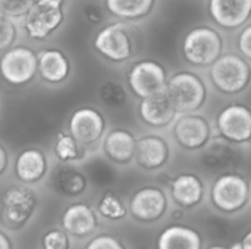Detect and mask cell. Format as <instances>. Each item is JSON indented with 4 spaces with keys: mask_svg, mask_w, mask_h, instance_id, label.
Segmentation results:
<instances>
[{
    "mask_svg": "<svg viewBox=\"0 0 251 249\" xmlns=\"http://www.w3.org/2000/svg\"><path fill=\"white\" fill-rule=\"evenodd\" d=\"M209 201L218 213L237 216L251 204L250 181L241 173H221L210 185Z\"/></svg>",
    "mask_w": 251,
    "mask_h": 249,
    "instance_id": "cell-1",
    "label": "cell"
},
{
    "mask_svg": "<svg viewBox=\"0 0 251 249\" xmlns=\"http://www.w3.org/2000/svg\"><path fill=\"white\" fill-rule=\"evenodd\" d=\"M141 35L135 26L125 22H113L103 26L94 37L96 51L106 60L124 63L131 60L140 50Z\"/></svg>",
    "mask_w": 251,
    "mask_h": 249,
    "instance_id": "cell-2",
    "label": "cell"
},
{
    "mask_svg": "<svg viewBox=\"0 0 251 249\" xmlns=\"http://www.w3.org/2000/svg\"><path fill=\"white\" fill-rule=\"evenodd\" d=\"M166 95L178 114L196 113L207 101V85L193 70H178L166 82Z\"/></svg>",
    "mask_w": 251,
    "mask_h": 249,
    "instance_id": "cell-3",
    "label": "cell"
},
{
    "mask_svg": "<svg viewBox=\"0 0 251 249\" xmlns=\"http://www.w3.org/2000/svg\"><path fill=\"white\" fill-rule=\"evenodd\" d=\"M213 87L224 95L244 92L251 84L250 62L237 53H222L210 66L209 72Z\"/></svg>",
    "mask_w": 251,
    "mask_h": 249,
    "instance_id": "cell-4",
    "label": "cell"
},
{
    "mask_svg": "<svg viewBox=\"0 0 251 249\" xmlns=\"http://www.w3.org/2000/svg\"><path fill=\"white\" fill-rule=\"evenodd\" d=\"M181 50L190 65L210 68L224 53V38L216 28L199 25L185 34Z\"/></svg>",
    "mask_w": 251,
    "mask_h": 249,
    "instance_id": "cell-5",
    "label": "cell"
},
{
    "mask_svg": "<svg viewBox=\"0 0 251 249\" xmlns=\"http://www.w3.org/2000/svg\"><path fill=\"white\" fill-rule=\"evenodd\" d=\"M38 198L29 185H10L0 198V219L6 229L21 230L34 217Z\"/></svg>",
    "mask_w": 251,
    "mask_h": 249,
    "instance_id": "cell-6",
    "label": "cell"
},
{
    "mask_svg": "<svg viewBox=\"0 0 251 249\" xmlns=\"http://www.w3.org/2000/svg\"><path fill=\"white\" fill-rule=\"evenodd\" d=\"M37 73V54L28 45H12L0 57V75L12 87L29 84Z\"/></svg>",
    "mask_w": 251,
    "mask_h": 249,
    "instance_id": "cell-7",
    "label": "cell"
},
{
    "mask_svg": "<svg viewBox=\"0 0 251 249\" xmlns=\"http://www.w3.org/2000/svg\"><path fill=\"white\" fill-rule=\"evenodd\" d=\"M63 21V4L37 0L24 16V29L29 38L35 41H44L62 26Z\"/></svg>",
    "mask_w": 251,
    "mask_h": 249,
    "instance_id": "cell-8",
    "label": "cell"
},
{
    "mask_svg": "<svg viewBox=\"0 0 251 249\" xmlns=\"http://www.w3.org/2000/svg\"><path fill=\"white\" fill-rule=\"evenodd\" d=\"M129 216L143 225L162 220L169 211V197L160 186H143L137 189L128 204Z\"/></svg>",
    "mask_w": 251,
    "mask_h": 249,
    "instance_id": "cell-9",
    "label": "cell"
},
{
    "mask_svg": "<svg viewBox=\"0 0 251 249\" xmlns=\"http://www.w3.org/2000/svg\"><path fill=\"white\" fill-rule=\"evenodd\" d=\"M126 82L131 92L141 100L163 91L166 88L168 73L162 63L153 59H143L131 65L126 72Z\"/></svg>",
    "mask_w": 251,
    "mask_h": 249,
    "instance_id": "cell-10",
    "label": "cell"
},
{
    "mask_svg": "<svg viewBox=\"0 0 251 249\" xmlns=\"http://www.w3.org/2000/svg\"><path fill=\"white\" fill-rule=\"evenodd\" d=\"M219 136L234 145L251 142V109L241 103L226 104L216 114Z\"/></svg>",
    "mask_w": 251,
    "mask_h": 249,
    "instance_id": "cell-11",
    "label": "cell"
},
{
    "mask_svg": "<svg viewBox=\"0 0 251 249\" xmlns=\"http://www.w3.org/2000/svg\"><path fill=\"white\" fill-rule=\"evenodd\" d=\"M172 125L174 139L187 151H201L212 139V125L201 114H179Z\"/></svg>",
    "mask_w": 251,
    "mask_h": 249,
    "instance_id": "cell-12",
    "label": "cell"
},
{
    "mask_svg": "<svg viewBox=\"0 0 251 249\" xmlns=\"http://www.w3.org/2000/svg\"><path fill=\"white\" fill-rule=\"evenodd\" d=\"M107 123L101 112L84 106L72 112L68 122V132L84 147L96 145L106 132Z\"/></svg>",
    "mask_w": 251,
    "mask_h": 249,
    "instance_id": "cell-13",
    "label": "cell"
},
{
    "mask_svg": "<svg viewBox=\"0 0 251 249\" xmlns=\"http://www.w3.org/2000/svg\"><path fill=\"white\" fill-rule=\"evenodd\" d=\"M169 195L176 207L182 210H196L206 201L207 188L197 173L185 172L169 182Z\"/></svg>",
    "mask_w": 251,
    "mask_h": 249,
    "instance_id": "cell-14",
    "label": "cell"
},
{
    "mask_svg": "<svg viewBox=\"0 0 251 249\" xmlns=\"http://www.w3.org/2000/svg\"><path fill=\"white\" fill-rule=\"evenodd\" d=\"M171 160V145L162 135L150 134L137 138L135 157L137 166L146 172H156L163 169Z\"/></svg>",
    "mask_w": 251,
    "mask_h": 249,
    "instance_id": "cell-15",
    "label": "cell"
},
{
    "mask_svg": "<svg viewBox=\"0 0 251 249\" xmlns=\"http://www.w3.org/2000/svg\"><path fill=\"white\" fill-rule=\"evenodd\" d=\"M207 12L218 26L234 31L250 21L251 0H209Z\"/></svg>",
    "mask_w": 251,
    "mask_h": 249,
    "instance_id": "cell-16",
    "label": "cell"
},
{
    "mask_svg": "<svg viewBox=\"0 0 251 249\" xmlns=\"http://www.w3.org/2000/svg\"><path fill=\"white\" fill-rule=\"evenodd\" d=\"M47 185L57 195L75 198L87 191L88 182L85 175L79 169H76L71 163L57 161V164L49 173Z\"/></svg>",
    "mask_w": 251,
    "mask_h": 249,
    "instance_id": "cell-17",
    "label": "cell"
},
{
    "mask_svg": "<svg viewBox=\"0 0 251 249\" xmlns=\"http://www.w3.org/2000/svg\"><path fill=\"white\" fill-rule=\"evenodd\" d=\"M138 116L147 126L162 129L171 126L175 122L178 113L172 107L166 95V91L163 90L160 92H156L140 100Z\"/></svg>",
    "mask_w": 251,
    "mask_h": 249,
    "instance_id": "cell-18",
    "label": "cell"
},
{
    "mask_svg": "<svg viewBox=\"0 0 251 249\" xmlns=\"http://www.w3.org/2000/svg\"><path fill=\"white\" fill-rule=\"evenodd\" d=\"M13 170L21 183L34 185L43 181L49 173V158L44 151L37 147L25 148L16 156Z\"/></svg>",
    "mask_w": 251,
    "mask_h": 249,
    "instance_id": "cell-19",
    "label": "cell"
},
{
    "mask_svg": "<svg viewBox=\"0 0 251 249\" xmlns=\"http://www.w3.org/2000/svg\"><path fill=\"white\" fill-rule=\"evenodd\" d=\"M135 147V135L124 128L112 129L103 136V153L112 163L118 166H126L134 161Z\"/></svg>",
    "mask_w": 251,
    "mask_h": 249,
    "instance_id": "cell-20",
    "label": "cell"
},
{
    "mask_svg": "<svg viewBox=\"0 0 251 249\" xmlns=\"http://www.w3.org/2000/svg\"><path fill=\"white\" fill-rule=\"evenodd\" d=\"M99 225L97 213L85 203L71 204L62 214V229L75 238H87L96 232Z\"/></svg>",
    "mask_w": 251,
    "mask_h": 249,
    "instance_id": "cell-21",
    "label": "cell"
},
{
    "mask_svg": "<svg viewBox=\"0 0 251 249\" xmlns=\"http://www.w3.org/2000/svg\"><path fill=\"white\" fill-rule=\"evenodd\" d=\"M156 249H204V239L196 227L169 225L159 233Z\"/></svg>",
    "mask_w": 251,
    "mask_h": 249,
    "instance_id": "cell-22",
    "label": "cell"
},
{
    "mask_svg": "<svg viewBox=\"0 0 251 249\" xmlns=\"http://www.w3.org/2000/svg\"><path fill=\"white\" fill-rule=\"evenodd\" d=\"M38 75L47 84H62L71 75V62L59 48H46L37 54Z\"/></svg>",
    "mask_w": 251,
    "mask_h": 249,
    "instance_id": "cell-23",
    "label": "cell"
},
{
    "mask_svg": "<svg viewBox=\"0 0 251 249\" xmlns=\"http://www.w3.org/2000/svg\"><path fill=\"white\" fill-rule=\"evenodd\" d=\"M110 15L124 21H138L151 13L156 0H104Z\"/></svg>",
    "mask_w": 251,
    "mask_h": 249,
    "instance_id": "cell-24",
    "label": "cell"
},
{
    "mask_svg": "<svg viewBox=\"0 0 251 249\" xmlns=\"http://www.w3.org/2000/svg\"><path fill=\"white\" fill-rule=\"evenodd\" d=\"M53 153L60 163H78L87 156V147L79 144L68 131H60L53 141Z\"/></svg>",
    "mask_w": 251,
    "mask_h": 249,
    "instance_id": "cell-25",
    "label": "cell"
},
{
    "mask_svg": "<svg viewBox=\"0 0 251 249\" xmlns=\"http://www.w3.org/2000/svg\"><path fill=\"white\" fill-rule=\"evenodd\" d=\"M96 211L109 222L125 220L129 214L128 205L121 195L112 191H106L97 201Z\"/></svg>",
    "mask_w": 251,
    "mask_h": 249,
    "instance_id": "cell-26",
    "label": "cell"
},
{
    "mask_svg": "<svg viewBox=\"0 0 251 249\" xmlns=\"http://www.w3.org/2000/svg\"><path fill=\"white\" fill-rule=\"evenodd\" d=\"M99 98L104 106L110 109H121L128 101V92L121 82L107 79L99 87Z\"/></svg>",
    "mask_w": 251,
    "mask_h": 249,
    "instance_id": "cell-27",
    "label": "cell"
},
{
    "mask_svg": "<svg viewBox=\"0 0 251 249\" xmlns=\"http://www.w3.org/2000/svg\"><path fill=\"white\" fill-rule=\"evenodd\" d=\"M37 0H0V13L9 19L24 18Z\"/></svg>",
    "mask_w": 251,
    "mask_h": 249,
    "instance_id": "cell-28",
    "label": "cell"
},
{
    "mask_svg": "<svg viewBox=\"0 0 251 249\" xmlns=\"http://www.w3.org/2000/svg\"><path fill=\"white\" fill-rule=\"evenodd\" d=\"M18 38V29L12 19L0 13V53L9 50Z\"/></svg>",
    "mask_w": 251,
    "mask_h": 249,
    "instance_id": "cell-29",
    "label": "cell"
},
{
    "mask_svg": "<svg viewBox=\"0 0 251 249\" xmlns=\"http://www.w3.org/2000/svg\"><path fill=\"white\" fill-rule=\"evenodd\" d=\"M43 249H71V238L63 229H51L41 239Z\"/></svg>",
    "mask_w": 251,
    "mask_h": 249,
    "instance_id": "cell-30",
    "label": "cell"
},
{
    "mask_svg": "<svg viewBox=\"0 0 251 249\" xmlns=\"http://www.w3.org/2000/svg\"><path fill=\"white\" fill-rule=\"evenodd\" d=\"M85 249H126L125 245L112 235H100L93 238Z\"/></svg>",
    "mask_w": 251,
    "mask_h": 249,
    "instance_id": "cell-31",
    "label": "cell"
},
{
    "mask_svg": "<svg viewBox=\"0 0 251 249\" xmlns=\"http://www.w3.org/2000/svg\"><path fill=\"white\" fill-rule=\"evenodd\" d=\"M238 50L243 57H246L251 63V23L244 25L238 34Z\"/></svg>",
    "mask_w": 251,
    "mask_h": 249,
    "instance_id": "cell-32",
    "label": "cell"
},
{
    "mask_svg": "<svg viewBox=\"0 0 251 249\" xmlns=\"http://www.w3.org/2000/svg\"><path fill=\"white\" fill-rule=\"evenodd\" d=\"M82 15L87 19V22L91 25H97V23L103 22V19H104V12L97 3H87L82 7Z\"/></svg>",
    "mask_w": 251,
    "mask_h": 249,
    "instance_id": "cell-33",
    "label": "cell"
},
{
    "mask_svg": "<svg viewBox=\"0 0 251 249\" xmlns=\"http://www.w3.org/2000/svg\"><path fill=\"white\" fill-rule=\"evenodd\" d=\"M7 166H9V153L4 148V145L0 144V176L6 172Z\"/></svg>",
    "mask_w": 251,
    "mask_h": 249,
    "instance_id": "cell-34",
    "label": "cell"
},
{
    "mask_svg": "<svg viewBox=\"0 0 251 249\" xmlns=\"http://www.w3.org/2000/svg\"><path fill=\"white\" fill-rule=\"evenodd\" d=\"M243 249H251V229H249L240 241Z\"/></svg>",
    "mask_w": 251,
    "mask_h": 249,
    "instance_id": "cell-35",
    "label": "cell"
},
{
    "mask_svg": "<svg viewBox=\"0 0 251 249\" xmlns=\"http://www.w3.org/2000/svg\"><path fill=\"white\" fill-rule=\"evenodd\" d=\"M0 249H12V244L9 238L3 232H0Z\"/></svg>",
    "mask_w": 251,
    "mask_h": 249,
    "instance_id": "cell-36",
    "label": "cell"
},
{
    "mask_svg": "<svg viewBox=\"0 0 251 249\" xmlns=\"http://www.w3.org/2000/svg\"><path fill=\"white\" fill-rule=\"evenodd\" d=\"M206 249H229L226 248V247H224V245H212V247H209V248Z\"/></svg>",
    "mask_w": 251,
    "mask_h": 249,
    "instance_id": "cell-37",
    "label": "cell"
},
{
    "mask_svg": "<svg viewBox=\"0 0 251 249\" xmlns=\"http://www.w3.org/2000/svg\"><path fill=\"white\" fill-rule=\"evenodd\" d=\"M47 1H54V3H59V4H63L65 0H47Z\"/></svg>",
    "mask_w": 251,
    "mask_h": 249,
    "instance_id": "cell-38",
    "label": "cell"
}]
</instances>
